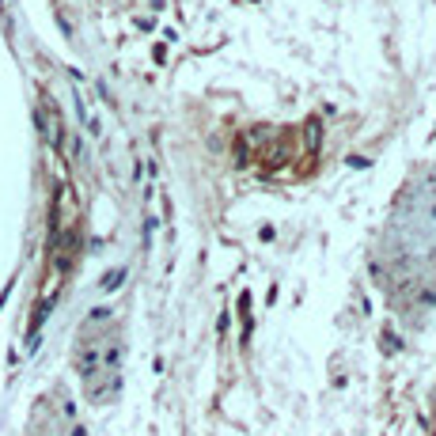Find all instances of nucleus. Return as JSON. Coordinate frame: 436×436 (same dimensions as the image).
Masks as SVG:
<instances>
[{"label": "nucleus", "instance_id": "1", "mask_svg": "<svg viewBox=\"0 0 436 436\" xmlns=\"http://www.w3.org/2000/svg\"><path fill=\"white\" fill-rule=\"evenodd\" d=\"M38 125H42V133H46L50 145H61V122H57V114H53V103H46L38 111Z\"/></svg>", "mask_w": 436, "mask_h": 436}]
</instances>
